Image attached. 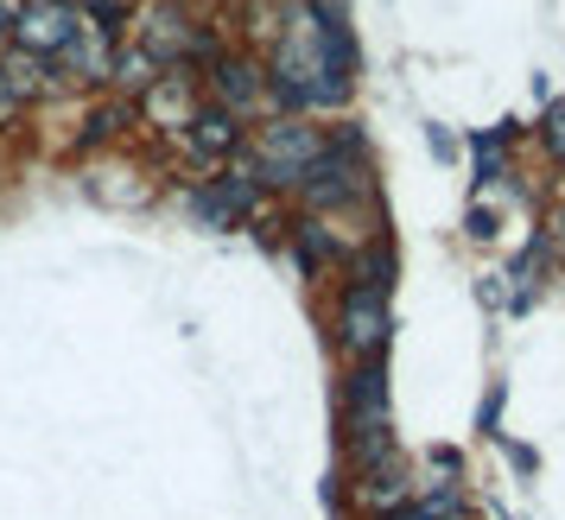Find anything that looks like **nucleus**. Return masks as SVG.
Listing matches in <instances>:
<instances>
[{"label": "nucleus", "mask_w": 565, "mask_h": 520, "mask_svg": "<svg viewBox=\"0 0 565 520\" xmlns=\"http://www.w3.org/2000/svg\"><path fill=\"white\" fill-rule=\"evenodd\" d=\"M13 108H20V96H13V83H7V71H0V121H13Z\"/></svg>", "instance_id": "obj_19"}, {"label": "nucleus", "mask_w": 565, "mask_h": 520, "mask_svg": "<svg viewBox=\"0 0 565 520\" xmlns=\"http://www.w3.org/2000/svg\"><path fill=\"white\" fill-rule=\"evenodd\" d=\"M387 292H369V286H350L343 292V305H337V337L350 356H382L387 343Z\"/></svg>", "instance_id": "obj_5"}, {"label": "nucleus", "mask_w": 565, "mask_h": 520, "mask_svg": "<svg viewBox=\"0 0 565 520\" xmlns=\"http://www.w3.org/2000/svg\"><path fill=\"white\" fill-rule=\"evenodd\" d=\"M147 64L153 57H121V83H147Z\"/></svg>", "instance_id": "obj_18"}, {"label": "nucleus", "mask_w": 565, "mask_h": 520, "mask_svg": "<svg viewBox=\"0 0 565 520\" xmlns=\"http://www.w3.org/2000/svg\"><path fill=\"white\" fill-rule=\"evenodd\" d=\"M463 229L477 235V241H489V235H495V209H489V204H477L470 216H463Z\"/></svg>", "instance_id": "obj_16"}, {"label": "nucleus", "mask_w": 565, "mask_h": 520, "mask_svg": "<svg viewBox=\"0 0 565 520\" xmlns=\"http://www.w3.org/2000/svg\"><path fill=\"white\" fill-rule=\"evenodd\" d=\"M553 248H559V260H565V209H553Z\"/></svg>", "instance_id": "obj_20"}, {"label": "nucleus", "mask_w": 565, "mask_h": 520, "mask_svg": "<svg viewBox=\"0 0 565 520\" xmlns=\"http://www.w3.org/2000/svg\"><path fill=\"white\" fill-rule=\"evenodd\" d=\"M463 514V495L458 489H433L426 501H394V508H375V520H458Z\"/></svg>", "instance_id": "obj_10"}, {"label": "nucleus", "mask_w": 565, "mask_h": 520, "mask_svg": "<svg viewBox=\"0 0 565 520\" xmlns=\"http://www.w3.org/2000/svg\"><path fill=\"white\" fill-rule=\"evenodd\" d=\"M362 273H369V292H387V286H394V248L375 241V248L362 254Z\"/></svg>", "instance_id": "obj_13"}, {"label": "nucleus", "mask_w": 565, "mask_h": 520, "mask_svg": "<svg viewBox=\"0 0 565 520\" xmlns=\"http://www.w3.org/2000/svg\"><path fill=\"white\" fill-rule=\"evenodd\" d=\"M20 32V0H0V45Z\"/></svg>", "instance_id": "obj_17"}, {"label": "nucleus", "mask_w": 565, "mask_h": 520, "mask_svg": "<svg viewBox=\"0 0 565 520\" xmlns=\"http://www.w3.org/2000/svg\"><path fill=\"white\" fill-rule=\"evenodd\" d=\"M83 39V20L71 0H32L20 7V32H13V45L32 57H52V52H71Z\"/></svg>", "instance_id": "obj_4"}, {"label": "nucleus", "mask_w": 565, "mask_h": 520, "mask_svg": "<svg viewBox=\"0 0 565 520\" xmlns=\"http://www.w3.org/2000/svg\"><path fill=\"white\" fill-rule=\"evenodd\" d=\"M121 121H128V108H103V115H89V128H83V147H96V140H103V133H115Z\"/></svg>", "instance_id": "obj_14"}, {"label": "nucleus", "mask_w": 565, "mask_h": 520, "mask_svg": "<svg viewBox=\"0 0 565 520\" xmlns=\"http://www.w3.org/2000/svg\"><path fill=\"white\" fill-rule=\"evenodd\" d=\"M350 425H356V457L362 469H375L394 457V438H387V375L382 362L369 356L356 368V381H350Z\"/></svg>", "instance_id": "obj_2"}, {"label": "nucleus", "mask_w": 565, "mask_h": 520, "mask_svg": "<svg viewBox=\"0 0 565 520\" xmlns=\"http://www.w3.org/2000/svg\"><path fill=\"white\" fill-rule=\"evenodd\" d=\"M184 128H191V147H198L204 159L235 153V140H242V128H235V115H230V108H198V115H191Z\"/></svg>", "instance_id": "obj_7"}, {"label": "nucleus", "mask_w": 565, "mask_h": 520, "mask_svg": "<svg viewBox=\"0 0 565 520\" xmlns=\"http://www.w3.org/2000/svg\"><path fill=\"white\" fill-rule=\"evenodd\" d=\"M318 153H324V133L311 128V121H274V128L260 133L255 178L260 184H299V178H306V165Z\"/></svg>", "instance_id": "obj_3"}, {"label": "nucleus", "mask_w": 565, "mask_h": 520, "mask_svg": "<svg viewBox=\"0 0 565 520\" xmlns=\"http://www.w3.org/2000/svg\"><path fill=\"white\" fill-rule=\"evenodd\" d=\"M216 96H223V108H255L260 102V71L255 64H242V57H216Z\"/></svg>", "instance_id": "obj_9"}, {"label": "nucleus", "mask_w": 565, "mask_h": 520, "mask_svg": "<svg viewBox=\"0 0 565 520\" xmlns=\"http://www.w3.org/2000/svg\"><path fill=\"white\" fill-rule=\"evenodd\" d=\"M356 147H362V133H356V128H337L331 140H324V153L306 165L299 191H306V204H311V209H337V204H350V197L362 191Z\"/></svg>", "instance_id": "obj_1"}, {"label": "nucleus", "mask_w": 565, "mask_h": 520, "mask_svg": "<svg viewBox=\"0 0 565 520\" xmlns=\"http://www.w3.org/2000/svg\"><path fill=\"white\" fill-rule=\"evenodd\" d=\"M299 260L306 267H324V260H337V241H331V229H299Z\"/></svg>", "instance_id": "obj_12"}, {"label": "nucleus", "mask_w": 565, "mask_h": 520, "mask_svg": "<svg viewBox=\"0 0 565 520\" xmlns=\"http://www.w3.org/2000/svg\"><path fill=\"white\" fill-rule=\"evenodd\" d=\"M248 209H255V184L235 178V172L230 178H210V191L198 197V216H204L210 229H230V223H242Z\"/></svg>", "instance_id": "obj_6"}, {"label": "nucleus", "mask_w": 565, "mask_h": 520, "mask_svg": "<svg viewBox=\"0 0 565 520\" xmlns=\"http://www.w3.org/2000/svg\"><path fill=\"white\" fill-rule=\"evenodd\" d=\"M184 45L198 52V32L184 26L179 7H153V20H147V57H179Z\"/></svg>", "instance_id": "obj_8"}, {"label": "nucleus", "mask_w": 565, "mask_h": 520, "mask_svg": "<svg viewBox=\"0 0 565 520\" xmlns=\"http://www.w3.org/2000/svg\"><path fill=\"white\" fill-rule=\"evenodd\" d=\"M7 83H13V96H20V102H26V96H45V89H52L45 64H39L32 52H20L13 64H7Z\"/></svg>", "instance_id": "obj_11"}, {"label": "nucleus", "mask_w": 565, "mask_h": 520, "mask_svg": "<svg viewBox=\"0 0 565 520\" xmlns=\"http://www.w3.org/2000/svg\"><path fill=\"white\" fill-rule=\"evenodd\" d=\"M540 140H546V153H553V159H565V102L540 121Z\"/></svg>", "instance_id": "obj_15"}]
</instances>
